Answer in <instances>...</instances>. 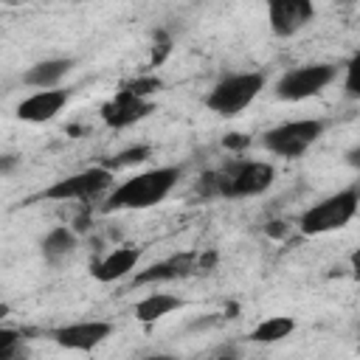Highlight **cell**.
<instances>
[{"instance_id": "2e32d148", "label": "cell", "mask_w": 360, "mask_h": 360, "mask_svg": "<svg viewBox=\"0 0 360 360\" xmlns=\"http://www.w3.org/2000/svg\"><path fill=\"white\" fill-rule=\"evenodd\" d=\"M76 248H79V239H76V233H73L68 225L51 228V231L42 236V242H39V253H42V259H45L51 267H56V264H62L65 259H70V256L76 253Z\"/></svg>"}, {"instance_id": "4fadbf2b", "label": "cell", "mask_w": 360, "mask_h": 360, "mask_svg": "<svg viewBox=\"0 0 360 360\" xmlns=\"http://www.w3.org/2000/svg\"><path fill=\"white\" fill-rule=\"evenodd\" d=\"M143 256V248H135V245H124V248H115L110 250L104 259H98L93 267H90V276L101 284H110V281H118L124 276H129L138 262Z\"/></svg>"}, {"instance_id": "ffe728a7", "label": "cell", "mask_w": 360, "mask_h": 360, "mask_svg": "<svg viewBox=\"0 0 360 360\" xmlns=\"http://www.w3.org/2000/svg\"><path fill=\"white\" fill-rule=\"evenodd\" d=\"M22 349V335L17 329H8V326H0V360H11L17 357Z\"/></svg>"}, {"instance_id": "7c38bea8", "label": "cell", "mask_w": 360, "mask_h": 360, "mask_svg": "<svg viewBox=\"0 0 360 360\" xmlns=\"http://www.w3.org/2000/svg\"><path fill=\"white\" fill-rule=\"evenodd\" d=\"M197 253L186 250V253H174L163 262H155L149 264L146 270L135 273L132 278V287H149V284H163V281H177V278H186L197 270Z\"/></svg>"}, {"instance_id": "d6986e66", "label": "cell", "mask_w": 360, "mask_h": 360, "mask_svg": "<svg viewBox=\"0 0 360 360\" xmlns=\"http://www.w3.org/2000/svg\"><path fill=\"white\" fill-rule=\"evenodd\" d=\"M163 87V82L158 79V76H135V79H129V82H124L121 84V90H129V93H135V96H141V98H149L152 93H158Z\"/></svg>"}, {"instance_id": "9c48e42d", "label": "cell", "mask_w": 360, "mask_h": 360, "mask_svg": "<svg viewBox=\"0 0 360 360\" xmlns=\"http://www.w3.org/2000/svg\"><path fill=\"white\" fill-rule=\"evenodd\" d=\"M152 112H155V101H152V98H141V96H135V93H129V90H121V87H118V93H115L110 101H104L101 110H98L101 121H104L110 129H127V127L143 121V118L152 115Z\"/></svg>"}, {"instance_id": "30bf717a", "label": "cell", "mask_w": 360, "mask_h": 360, "mask_svg": "<svg viewBox=\"0 0 360 360\" xmlns=\"http://www.w3.org/2000/svg\"><path fill=\"white\" fill-rule=\"evenodd\" d=\"M315 17V3L312 0H267V22L270 31L281 39L295 37L304 31Z\"/></svg>"}, {"instance_id": "52a82bcc", "label": "cell", "mask_w": 360, "mask_h": 360, "mask_svg": "<svg viewBox=\"0 0 360 360\" xmlns=\"http://www.w3.org/2000/svg\"><path fill=\"white\" fill-rule=\"evenodd\" d=\"M112 172L107 166H90V169H82L76 174H68V177H59L56 183H51L39 197L42 200H53V202H73V200H96L101 197L110 186H112Z\"/></svg>"}, {"instance_id": "ba28073f", "label": "cell", "mask_w": 360, "mask_h": 360, "mask_svg": "<svg viewBox=\"0 0 360 360\" xmlns=\"http://www.w3.org/2000/svg\"><path fill=\"white\" fill-rule=\"evenodd\" d=\"M112 329L115 326L110 321H76L51 329V340L68 352H93L112 335Z\"/></svg>"}, {"instance_id": "9a60e30c", "label": "cell", "mask_w": 360, "mask_h": 360, "mask_svg": "<svg viewBox=\"0 0 360 360\" xmlns=\"http://www.w3.org/2000/svg\"><path fill=\"white\" fill-rule=\"evenodd\" d=\"M183 307H186V301L180 295H172V292H149L146 298H141L132 307V315H135V321H141L143 326H149V323H158L160 318L183 309Z\"/></svg>"}, {"instance_id": "8fae6325", "label": "cell", "mask_w": 360, "mask_h": 360, "mask_svg": "<svg viewBox=\"0 0 360 360\" xmlns=\"http://www.w3.org/2000/svg\"><path fill=\"white\" fill-rule=\"evenodd\" d=\"M68 101H70V90H65V87L37 90L14 107V115L25 124H45V121H53L65 110Z\"/></svg>"}, {"instance_id": "e0dca14e", "label": "cell", "mask_w": 360, "mask_h": 360, "mask_svg": "<svg viewBox=\"0 0 360 360\" xmlns=\"http://www.w3.org/2000/svg\"><path fill=\"white\" fill-rule=\"evenodd\" d=\"M295 326H298V323H295L290 315H270V318L259 321V323L250 329L248 340H250V343H278V340L290 338V335L295 332Z\"/></svg>"}, {"instance_id": "5bb4252c", "label": "cell", "mask_w": 360, "mask_h": 360, "mask_svg": "<svg viewBox=\"0 0 360 360\" xmlns=\"http://www.w3.org/2000/svg\"><path fill=\"white\" fill-rule=\"evenodd\" d=\"M73 70V59L68 56H53V59H42L37 65H31L22 73V84L37 87V90H48V87H59L62 79Z\"/></svg>"}, {"instance_id": "5b68a950", "label": "cell", "mask_w": 360, "mask_h": 360, "mask_svg": "<svg viewBox=\"0 0 360 360\" xmlns=\"http://www.w3.org/2000/svg\"><path fill=\"white\" fill-rule=\"evenodd\" d=\"M323 132H326V121L323 118H295V121H284V124L267 129L262 135V146L276 158L295 160L312 143H318Z\"/></svg>"}, {"instance_id": "277c9868", "label": "cell", "mask_w": 360, "mask_h": 360, "mask_svg": "<svg viewBox=\"0 0 360 360\" xmlns=\"http://www.w3.org/2000/svg\"><path fill=\"white\" fill-rule=\"evenodd\" d=\"M357 202H360L357 186L340 188V191H335V194L318 200L315 205H309V208L298 217V231H301L304 236H321V233L340 231V228H346V225L354 219Z\"/></svg>"}, {"instance_id": "3957f363", "label": "cell", "mask_w": 360, "mask_h": 360, "mask_svg": "<svg viewBox=\"0 0 360 360\" xmlns=\"http://www.w3.org/2000/svg\"><path fill=\"white\" fill-rule=\"evenodd\" d=\"M264 73L259 70H242V73H228L222 76L205 96V107L217 112L219 118H236L242 110H248L256 96L264 90Z\"/></svg>"}, {"instance_id": "6da1fadb", "label": "cell", "mask_w": 360, "mask_h": 360, "mask_svg": "<svg viewBox=\"0 0 360 360\" xmlns=\"http://www.w3.org/2000/svg\"><path fill=\"white\" fill-rule=\"evenodd\" d=\"M180 177H183L180 166H158V169L138 172V174L121 180L104 197L101 211L112 214V211H143V208H152V205L163 202L174 191Z\"/></svg>"}, {"instance_id": "ac0fdd59", "label": "cell", "mask_w": 360, "mask_h": 360, "mask_svg": "<svg viewBox=\"0 0 360 360\" xmlns=\"http://www.w3.org/2000/svg\"><path fill=\"white\" fill-rule=\"evenodd\" d=\"M149 155H152L149 146H129V149L118 152L112 160H104L101 166H107L110 172H115V169H124V166H132V163H143Z\"/></svg>"}, {"instance_id": "8992f818", "label": "cell", "mask_w": 360, "mask_h": 360, "mask_svg": "<svg viewBox=\"0 0 360 360\" xmlns=\"http://www.w3.org/2000/svg\"><path fill=\"white\" fill-rule=\"evenodd\" d=\"M338 73H340V68L332 62H309V65L290 68L276 82V98L298 104V101H307L312 96H321L338 79Z\"/></svg>"}, {"instance_id": "7a4b0ae2", "label": "cell", "mask_w": 360, "mask_h": 360, "mask_svg": "<svg viewBox=\"0 0 360 360\" xmlns=\"http://www.w3.org/2000/svg\"><path fill=\"white\" fill-rule=\"evenodd\" d=\"M276 180L273 163L264 160H231L217 172H208L197 183V194L202 197H228L245 200L264 194Z\"/></svg>"}]
</instances>
